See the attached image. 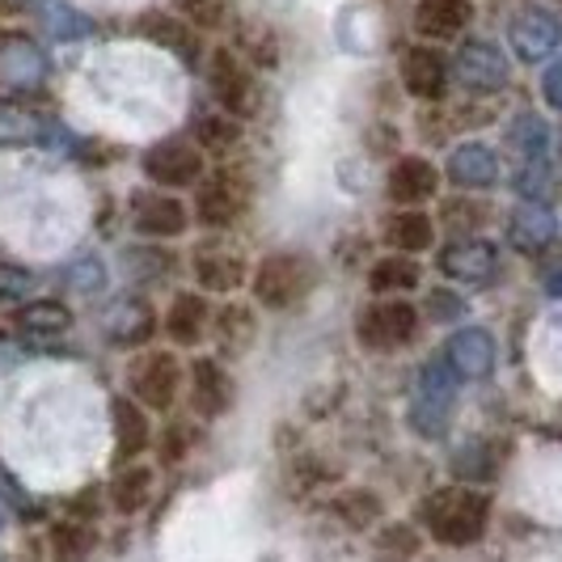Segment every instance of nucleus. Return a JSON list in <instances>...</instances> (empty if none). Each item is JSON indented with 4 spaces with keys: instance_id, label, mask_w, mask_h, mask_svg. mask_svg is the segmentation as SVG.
Returning a JSON list of instances; mask_svg holds the SVG:
<instances>
[{
    "instance_id": "1",
    "label": "nucleus",
    "mask_w": 562,
    "mask_h": 562,
    "mask_svg": "<svg viewBox=\"0 0 562 562\" xmlns=\"http://www.w3.org/2000/svg\"><path fill=\"white\" fill-rule=\"evenodd\" d=\"M419 520L440 546H470L491 525V499L470 486H445L419 504Z\"/></svg>"
},
{
    "instance_id": "2",
    "label": "nucleus",
    "mask_w": 562,
    "mask_h": 562,
    "mask_svg": "<svg viewBox=\"0 0 562 562\" xmlns=\"http://www.w3.org/2000/svg\"><path fill=\"white\" fill-rule=\"evenodd\" d=\"M313 262L305 254H271L258 262L254 271V301L262 310H292L296 301H305L313 288Z\"/></svg>"
},
{
    "instance_id": "3",
    "label": "nucleus",
    "mask_w": 562,
    "mask_h": 562,
    "mask_svg": "<svg viewBox=\"0 0 562 562\" xmlns=\"http://www.w3.org/2000/svg\"><path fill=\"white\" fill-rule=\"evenodd\" d=\"M452 402H457V376L445 360H431L419 372L415 402H411V423L419 436H445L452 419Z\"/></svg>"
},
{
    "instance_id": "4",
    "label": "nucleus",
    "mask_w": 562,
    "mask_h": 562,
    "mask_svg": "<svg viewBox=\"0 0 562 562\" xmlns=\"http://www.w3.org/2000/svg\"><path fill=\"white\" fill-rule=\"evenodd\" d=\"M207 81H212V93H216V102L225 106L228 119H237V123H241V119H254V114H258L262 93H258V81H254V72L241 64L237 52L221 47V52L212 56Z\"/></svg>"
},
{
    "instance_id": "5",
    "label": "nucleus",
    "mask_w": 562,
    "mask_h": 562,
    "mask_svg": "<svg viewBox=\"0 0 562 562\" xmlns=\"http://www.w3.org/2000/svg\"><path fill=\"white\" fill-rule=\"evenodd\" d=\"M415 330H419V313H415V305H406L397 296L368 305L360 313V322H356V335H360L368 351H397V347H406L415 338Z\"/></svg>"
},
{
    "instance_id": "6",
    "label": "nucleus",
    "mask_w": 562,
    "mask_h": 562,
    "mask_svg": "<svg viewBox=\"0 0 562 562\" xmlns=\"http://www.w3.org/2000/svg\"><path fill=\"white\" fill-rule=\"evenodd\" d=\"M250 199V182L246 173H233V169H216L207 182H199V195H195V221L207 228H228L241 207Z\"/></svg>"
},
{
    "instance_id": "7",
    "label": "nucleus",
    "mask_w": 562,
    "mask_h": 562,
    "mask_svg": "<svg viewBox=\"0 0 562 562\" xmlns=\"http://www.w3.org/2000/svg\"><path fill=\"white\" fill-rule=\"evenodd\" d=\"M144 173L161 187H195V182H203V148L187 136L153 144L144 153Z\"/></svg>"
},
{
    "instance_id": "8",
    "label": "nucleus",
    "mask_w": 562,
    "mask_h": 562,
    "mask_svg": "<svg viewBox=\"0 0 562 562\" xmlns=\"http://www.w3.org/2000/svg\"><path fill=\"white\" fill-rule=\"evenodd\" d=\"M178 390H182V368L169 351H148L136 360L132 368V394H136V406H148V411H169L178 402Z\"/></svg>"
},
{
    "instance_id": "9",
    "label": "nucleus",
    "mask_w": 562,
    "mask_h": 562,
    "mask_svg": "<svg viewBox=\"0 0 562 562\" xmlns=\"http://www.w3.org/2000/svg\"><path fill=\"white\" fill-rule=\"evenodd\" d=\"M452 72L470 93H499L507 85V56L486 38H465L457 47Z\"/></svg>"
},
{
    "instance_id": "10",
    "label": "nucleus",
    "mask_w": 562,
    "mask_h": 562,
    "mask_svg": "<svg viewBox=\"0 0 562 562\" xmlns=\"http://www.w3.org/2000/svg\"><path fill=\"white\" fill-rule=\"evenodd\" d=\"M507 43H512V52L516 59H525V64H541V59L554 56V47H559V18L550 13V9H520L512 22H507Z\"/></svg>"
},
{
    "instance_id": "11",
    "label": "nucleus",
    "mask_w": 562,
    "mask_h": 562,
    "mask_svg": "<svg viewBox=\"0 0 562 562\" xmlns=\"http://www.w3.org/2000/svg\"><path fill=\"white\" fill-rule=\"evenodd\" d=\"M47 52L34 47L26 34H0V85L9 89H43L47 81Z\"/></svg>"
},
{
    "instance_id": "12",
    "label": "nucleus",
    "mask_w": 562,
    "mask_h": 562,
    "mask_svg": "<svg viewBox=\"0 0 562 562\" xmlns=\"http://www.w3.org/2000/svg\"><path fill=\"white\" fill-rule=\"evenodd\" d=\"M157 330V313L144 296H119L102 313V335L111 338L114 347H140Z\"/></svg>"
},
{
    "instance_id": "13",
    "label": "nucleus",
    "mask_w": 562,
    "mask_h": 562,
    "mask_svg": "<svg viewBox=\"0 0 562 562\" xmlns=\"http://www.w3.org/2000/svg\"><path fill=\"white\" fill-rule=\"evenodd\" d=\"M457 381H486L495 368V338L486 335L482 326H465L449 338V360Z\"/></svg>"
},
{
    "instance_id": "14",
    "label": "nucleus",
    "mask_w": 562,
    "mask_h": 562,
    "mask_svg": "<svg viewBox=\"0 0 562 562\" xmlns=\"http://www.w3.org/2000/svg\"><path fill=\"white\" fill-rule=\"evenodd\" d=\"M474 22V4L470 0H419L415 4V34L431 43H449L461 38Z\"/></svg>"
},
{
    "instance_id": "15",
    "label": "nucleus",
    "mask_w": 562,
    "mask_h": 562,
    "mask_svg": "<svg viewBox=\"0 0 562 562\" xmlns=\"http://www.w3.org/2000/svg\"><path fill=\"white\" fill-rule=\"evenodd\" d=\"M132 225L144 237H182L187 233V207L161 191H144L132 199Z\"/></svg>"
},
{
    "instance_id": "16",
    "label": "nucleus",
    "mask_w": 562,
    "mask_h": 562,
    "mask_svg": "<svg viewBox=\"0 0 562 562\" xmlns=\"http://www.w3.org/2000/svg\"><path fill=\"white\" fill-rule=\"evenodd\" d=\"M402 85H406L411 98L436 102L449 89V64H445V56L436 47H411L402 56Z\"/></svg>"
},
{
    "instance_id": "17",
    "label": "nucleus",
    "mask_w": 562,
    "mask_h": 562,
    "mask_svg": "<svg viewBox=\"0 0 562 562\" xmlns=\"http://www.w3.org/2000/svg\"><path fill=\"white\" fill-rule=\"evenodd\" d=\"M499 178V157L495 148L482 140H465L461 148H452L449 157V182L457 191H486Z\"/></svg>"
},
{
    "instance_id": "18",
    "label": "nucleus",
    "mask_w": 562,
    "mask_h": 562,
    "mask_svg": "<svg viewBox=\"0 0 562 562\" xmlns=\"http://www.w3.org/2000/svg\"><path fill=\"white\" fill-rule=\"evenodd\" d=\"M440 271L457 283H486L495 276V246L482 237H457L440 254Z\"/></svg>"
},
{
    "instance_id": "19",
    "label": "nucleus",
    "mask_w": 562,
    "mask_h": 562,
    "mask_svg": "<svg viewBox=\"0 0 562 562\" xmlns=\"http://www.w3.org/2000/svg\"><path fill=\"white\" fill-rule=\"evenodd\" d=\"M191 406L203 419H216L233 406V376H228L221 360H195L191 364Z\"/></svg>"
},
{
    "instance_id": "20",
    "label": "nucleus",
    "mask_w": 562,
    "mask_h": 562,
    "mask_svg": "<svg viewBox=\"0 0 562 562\" xmlns=\"http://www.w3.org/2000/svg\"><path fill=\"white\" fill-rule=\"evenodd\" d=\"M554 216H550V207L546 203H520L512 216H507V241L516 246L520 254H546L554 246Z\"/></svg>"
},
{
    "instance_id": "21",
    "label": "nucleus",
    "mask_w": 562,
    "mask_h": 562,
    "mask_svg": "<svg viewBox=\"0 0 562 562\" xmlns=\"http://www.w3.org/2000/svg\"><path fill=\"white\" fill-rule=\"evenodd\" d=\"M440 187V169L427 157H397L390 166V199L394 203H423L436 195Z\"/></svg>"
},
{
    "instance_id": "22",
    "label": "nucleus",
    "mask_w": 562,
    "mask_h": 562,
    "mask_svg": "<svg viewBox=\"0 0 562 562\" xmlns=\"http://www.w3.org/2000/svg\"><path fill=\"white\" fill-rule=\"evenodd\" d=\"M140 34L153 43V47H166V52H173V56L187 59V64H195V59H199L195 30L187 26L182 18H169V13H144Z\"/></svg>"
},
{
    "instance_id": "23",
    "label": "nucleus",
    "mask_w": 562,
    "mask_h": 562,
    "mask_svg": "<svg viewBox=\"0 0 562 562\" xmlns=\"http://www.w3.org/2000/svg\"><path fill=\"white\" fill-rule=\"evenodd\" d=\"M111 419H114V449H119V461L127 465V461H136L148 449L153 431H148V419H144V411L132 397H114Z\"/></svg>"
},
{
    "instance_id": "24",
    "label": "nucleus",
    "mask_w": 562,
    "mask_h": 562,
    "mask_svg": "<svg viewBox=\"0 0 562 562\" xmlns=\"http://www.w3.org/2000/svg\"><path fill=\"white\" fill-rule=\"evenodd\" d=\"M207 322H212L207 301L199 292H182V296H173V305L166 313V335L178 347H195L199 338L207 335Z\"/></svg>"
},
{
    "instance_id": "25",
    "label": "nucleus",
    "mask_w": 562,
    "mask_h": 562,
    "mask_svg": "<svg viewBox=\"0 0 562 562\" xmlns=\"http://www.w3.org/2000/svg\"><path fill=\"white\" fill-rule=\"evenodd\" d=\"M195 280L203 292H237L246 283V262L237 254L207 246L195 254Z\"/></svg>"
},
{
    "instance_id": "26",
    "label": "nucleus",
    "mask_w": 562,
    "mask_h": 562,
    "mask_svg": "<svg viewBox=\"0 0 562 562\" xmlns=\"http://www.w3.org/2000/svg\"><path fill=\"white\" fill-rule=\"evenodd\" d=\"M431 241H436V225L423 212H394L385 221V246L394 254H402V258L431 250Z\"/></svg>"
},
{
    "instance_id": "27",
    "label": "nucleus",
    "mask_w": 562,
    "mask_h": 562,
    "mask_svg": "<svg viewBox=\"0 0 562 562\" xmlns=\"http://www.w3.org/2000/svg\"><path fill=\"white\" fill-rule=\"evenodd\" d=\"M153 499V470L148 465H123L111 482V507L123 516H136Z\"/></svg>"
},
{
    "instance_id": "28",
    "label": "nucleus",
    "mask_w": 562,
    "mask_h": 562,
    "mask_svg": "<svg viewBox=\"0 0 562 562\" xmlns=\"http://www.w3.org/2000/svg\"><path fill=\"white\" fill-rule=\"evenodd\" d=\"M13 322L30 338H56L72 326V313H68V305H59V301H30V305L18 310Z\"/></svg>"
},
{
    "instance_id": "29",
    "label": "nucleus",
    "mask_w": 562,
    "mask_h": 562,
    "mask_svg": "<svg viewBox=\"0 0 562 562\" xmlns=\"http://www.w3.org/2000/svg\"><path fill=\"white\" fill-rule=\"evenodd\" d=\"M550 140H554V132H550V123L541 114H516L512 127H507V148L520 161H541Z\"/></svg>"
},
{
    "instance_id": "30",
    "label": "nucleus",
    "mask_w": 562,
    "mask_h": 562,
    "mask_svg": "<svg viewBox=\"0 0 562 562\" xmlns=\"http://www.w3.org/2000/svg\"><path fill=\"white\" fill-rule=\"evenodd\" d=\"M368 288H372L376 296L411 292V288H419V262H415V258H402V254H390V258H381V262L368 271Z\"/></svg>"
},
{
    "instance_id": "31",
    "label": "nucleus",
    "mask_w": 562,
    "mask_h": 562,
    "mask_svg": "<svg viewBox=\"0 0 562 562\" xmlns=\"http://www.w3.org/2000/svg\"><path fill=\"white\" fill-rule=\"evenodd\" d=\"M335 516L347 525V529H356V533H364V529H376L381 525V516H385V507L381 499L372 495V491H342L335 495Z\"/></svg>"
},
{
    "instance_id": "32",
    "label": "nucleus",
    "mask_w": 562,
    "mask_h": 562,
    "mask_svg": "<svg viewBox=\"0 0 562 562\" xmlns=\"http://www.w3.org/2000/svg\"><path fill=\"white\" fill-rule=\"evenodd\" d=\"M47 136V123L30 114L22 102L0 98V144H34Z\"/></svg>"
},
{
    "instance_id": "33",
    "label": "nucleus",
    "mask_w": 562,
    "mask_h": 562,
    "mask_svg": "<svg viewBox=\"0 0 562 562\" xmlns=\"http://www.w3.org/2000/svg\"><path fill=\"white\" fill-rule=\"evenodd\" d=\"M254 330L258 326H254V313L246 305H228V310L216 313V338H221L228 356H241L254 342Z\"/></svg>"
},
{
    "instance_id": "34",
    "label": "nucleus",
    "mask_w": 562,
    "mask_h": 562,
    "mask_svg": "<svg viewBox=\"0 0 562 562\" xmlns=\"http://www.w3.org/2000/svg\"><path fill=\"white\" fill-rule=\"evenodd\" d=\"M43 26L59 43H72V38H89L93 34V18L81 13V9H72V4H64V0H52L43 9Z\"/></svg>"
},
{
    "instance_id": "35",
    "label": "nucleus",
    "mask_w": 562,
    "mask_h": 562,
    "mask_svg": "<svg viewBox=\"0 0 562 562\" xmlns=\"http://www.w3.org/2000/svg\"><path fill=\"white\" fill-rule=\"evenodd\" d=\"M516 195L525 199V203H546V199L554 195V166L541 157V161H520L516 166Z\"/></svg>"
},
{
    "instance_id": "36",
    "label": "nucleus",
    "mask_w": 562,
    "mask_h": 562,
    "mask_svg": "<svg viewBox=\"0 0 562 562\" xmlns=\"http://www.w3.org/2000/svg\"><path fill=\"white\" fill-rule=\"evenodd\" d=\"M419 550H423V537L411 525H385L376 533V559L381 562H411Z\"/></svg>"
},
{
    "instance_id": "37",
    "label": "nucleus",
    "mask_w": 562,
    "mask_h": 562,
    "mask_svg": "<svg viewBox=\"0 0 562 562\" xmlns=\"http://www.w3.org/2000/svg\"><path fill=\"white\" fill-rule=\"evenodd\" d=\"M195 144L207 153H228L233 144H241V123L228 114H207V119H199Z\"/></svg>"
},
{
    "instance_id": "38",
    "label": "nucleus",
    "mask_w": 562,
    "mask_h": 562,
    "mask_svg": "<svg viewBox=\"0 0 562 562\" xmlns=\"http://www.w3.org/2000/svg\"><path fill=\"white\" fill-rule=\"evenodd\" d=\"M89 550H93V537L77 520H64V525L52 529V559L56 562H85Z\"/></svg>"
},
{
    "instance_id": "39",
    "label": "nucleus",
    "mask_w": 562,
    "mask_h": 562,
    "mask_svg": "<svg viewBox=\"0 0 562 562\" xmlns=\"http://www.w3.org/2000/svg\"><path fill=\"white\" fill-rule=\"evenodd\" d=\"M237 47L254 59V64H267V68H276V59H280V43H276V34L271 26H262V22H246V26H237Z\"/></svg>"
},
{
    "instance_id": "40",
    "label": "nucleus",
    "mask_w": 562,
    "mask_h": 562,
    "mask_svg": "<svg viewBox=\"0 0 562 562\" xmlns=\"http://www.w3.org/2000/svg\"><path fill=\"white\" fill-rule=\"evenodd\" d=\"M199 431L191 427V423H169V427H161V440H157V461L161 465H182L187 461V452L195 449Z\"/></svg>"
},
{
    "instance_id": "41",
    "label": "nucleus",
    "mask_w": 562,
    "mask_h": 562,
    "mask_svg": "<svg viewBox=\"0 0 562 562\" xmlns=\"http://www.w3.org/2000/svg\"><path fill=\"white\" fill-rule=\"evenodd\" d=\"M102 283H106V267H102L93 254H85V258H77V262L68 267V288H72V292H81V296L102 292Z\"/></svg>"
},
{
    "instance_id": "42",
    "label": "nucleus",
    "mask_w": 562,
    "mask_h": 562,
    "mask_svg": "<svg viewBox=\"0 0 562 562\" xmlns=\"http://www.w3.org/2000/svg\"><path fill=\"white\" fill-rule=\"evenodd\" d=\"M173 4L203 30H216L225 22V0H173Z\"/></svg>"
},
{
    "instance_id": "43",
    "label": "nucleus",
    "mask_w": 562,
    "mask_h": 562,
    "mask_svg": "<svg viewBox=\"0 0 562 562\" xmlns=\"http://www.w3.org/2000/svg\"><path fill=\"white\" fill-rule=\"evenodd\" d=\"M30 288H34V276H30L26 267H13V262L0 258V296L4 301H18V296H26Z\"/></svg>"
},
{
    "instance_id": "44",
    "label": "nucleus",
    "mask_w": 562,
    "mask_h": 562,
    "mask_svg": "<svg viewBox=\"0 0 562 562\" xmlns=\"http://www.w3.org/2000/svg\"><path fill=\"white\" fill-rule=\"evenodd\" d=\"M427 313H431L436 322H452V317L465 313V305H461L452 292H431V296H427Z\"/></svg>"
},
{
    "instance_id": "45",
    "label": "nucleus",
    "mask_w": 562,
    "mask_h": 562,
    "mask_svg": "<svg viewBox=\"0 0 562 562\" xmlns=\"http://www.w3.org/2000/svg\"><path fill=\"white\" fill-rule=\"evenodd\" d=\"M445 216H449L452 225L470 228V225H479V221H482V207H479V203H470V199H465V203H461V199H452L449 207H445Z\"/></svg>"
},
{
    "instance_id": "46",
    "label": "nucleus",
    "mask_w": 562,
    "mask_h": 562,
    "mask_svg": "<svg viewBox=\"0 0 562 562\" xmlns=\"http://www.w3.org/2000/svg\"><path fill=\"white\" fill-rule=\"evenodd\" d=\"M541 93H546L550 106H559V64H546V72H541Z\"/></svg>"
},
{
    "instance_id": "47",
    "label": "nucleus",
    "mask_w": 562,
    "mask_h": 562,
    "mask_svg": "<svg viewBox=\"0 0 562 562\" xmlns=\"http://www.w3.org/2000/svg\"><path fill=\"white\" fill-rule=\"evenodd\" d=\"M18 360H22V342H18V338H9V335H0V372H4V368H13Z\"/></svg>"
},
{
    "instance_id": "48",
    "label": "nucleus",
    "mask_w": 562,
    "mask_h": 562,
    "mask_svg": "<svg viewBox=\"0 0 562 562\" xmlns=\"http://www.w3.org/2000/svg\"><path fill=\"white\" fill-rule=\"evenodd\" d=\"M0 495H4V499H9V504H13V507H26V504H30L26 495H22V486H18V482L9 479L4 470H0Z\"/></svg>"
},
{
    "instance_id": "49",
    "label": "nucleus",
    "mask_w": 562,
    "mask_h": 562,
    "mask_svg": "<svg viewBox=\"0 0 562 562\" xmlns=\"http://www.w3.org/2000/svg\"><path fill=\"white\" fill-rule=\"evenodd\" d=\"M0 525H4V520H0Z\"/></svg>"
}]
</instances>
